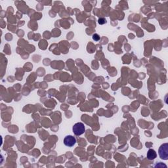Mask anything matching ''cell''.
<instances>
[{"label": "cell", "instance_id": "2", "mask_svg": "<svg viewBox=\"0 0 168 168\" xmlns=\"http://www.w3.org/2000/svg\"><path fill=\"white\" fill-rule=\"evenodd\" d=\"M72 130L74 135H76V136H80L82 134H84L85 131L84 124L81 122L76 123V124L74 125Z\"/></svg>", "mask_w": 168, "mask_h": 168}, {"label": "cell", "instance_id": "1", "mask_svg": "<svg viewBox=\"0 0 168 168\" xmlns=\"http://www.w3.org/2000/svg\"><path fill=\"white\" fill-rule=\"evenodd\" d=\"M159 156L163 160H168V144L164 143L160 147L158 150Z\"/></svg>", "mask_w": 168, "mask_h": 168}, {"label": "cell", "instance_id": "4", "mask_svg": "<svg viewBox=\"0 0 168 168\" xmlns=\"http://www.w3.org/2000/svg\"><path fill=\"white\" fill-rule=\"evenodd\" d=\"M157 157V154L154 150L153 149H149L147 152V158L149 160H154Z\"/></svg>", "mask_w": 168, "mask_h": 168}, {"label": "cell", "instance_id": "3", "mask_svg": "<svg viewBox=\"0 0 168 168\" xmlns=\"http://www.w3.org/2000/svg\"><path fill=\"white\" fill-rule=\"evenodd\" d=\"M76 143V139L72 135H68L64 139V144L66 147H72Z\"/></svg>", "mask_w": 168, "mask_h": 168}, {"label": "cell", "instance_id": "5", "mask_svg": "<svg viewBox=\"0 0 168 168\" xmlns=\"http://www.w3.org/2000/svg\"><path fill=\"white\" fill-rule=\"evenodd\" d=\"M93 40H94L95 41H99V40H100V37H99V36L98 34H94L93 36Z\"/></svg>", "mask_w": 168, "mask_h": 168}]
</instances>
